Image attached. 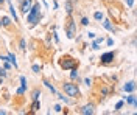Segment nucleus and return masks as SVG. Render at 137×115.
Here are the masks:
<instances>
[{
  "mask_svg": "<svg viewBox=\"0 0 137 115\" xmlns=\"http://www.w3.org/2000/svg\"><path fill=\"white\" fill-rule=\"evenodd\" d=\"M0 76H2V78H5V76H6V70H5V69H2V67H0Z\"/></svg>",
  "mask_w": 137,
  "mask_h": 115,
  "instance_id": "35",
  "label": "nucleus"
},
{
  "mask_svg": "<svg viewBox=\"0 0 137 115\" xmlns=\"http://www.w3.org/2000/svg\"><path fill=\"white\" fill-rule=\"evenodd\" d=\"M64 9H66L67 16H72V12H73V2L72 0H66L64 2Z\"/></svg>",
  "mask_w": 137,
  "mask_h": 115,
  "instance_id": "12",
  "label": "nucleus"
},
{
  "mask_svg": "<svg viewBox=\"0 0 137 115\" xmlns=\"http://www.w3.org/2000/svg\"><path fill=\"white\" fill-rule=\"evenodd\" d=\"M94 19H95L97 22H101V20L105 19V14H103L101 11H95V12H94Z\"/></svg>",
  "mask_w": 137,
  "mask_h": 115,
  "instance_id": "17",
  "label": "nucleus"
},
{
  "mask_svg": "<svg viewBox=\"0 0 137 115\" xmlns=\"http://www.w3.org/2000/svg\"><path fill=\"white\" fill-rule=\"evenodd\" d=\"M123 100L126 101V104H131L133 107H137V97L134 93H131V95H128V97H123Z\"/></svg>",
  "mask_w": 137,
  "mask_h": 115,
  "instance_id": "10",
  "label": "nucleus"
},
{
  "mask_svg": "<svg viewBox=\"0 0 137 115\" xmlns=\"http://www.w3.org/2000/svg\"><path fill=\"white\" fill-rule=\"evenodd\" d=\"M20 87H22V89H25V90H27V87H28V84H27V78H25L23 75L20 76Z\"/></svg>",
  "mask_w": 137,
  "mask_h": 115,
  "instance_id": "20",
  "label": "nucleus"
},
{
  "mask_svg": "<svg viewBox=\"0 0 137 115\" xmlns=\"http://www.w3.org/2000/svg\"><path fill=\"white\" fill-rule=\"evenodd\" d=\"M90 48H92V50H98V48H100V45H98L97 42H92V44H90Z\"/></svg>",
  "mask_w": 137,
  "mask_h": 115,
  "instance_id": "29",
  "label": "nucleus"
},
{
  "mask_svg": "<svg viewBox=\"0 0 137 115\" xmlns=\"http://www.w3.org/2000/svg\"><path fill=\"white\" fill-rule=\"evenodd\" d=\"M53 109H55V112H61V111H62L59 104H55V106H53Z\"/></svg>",
  "mask_w": 137,
  "mask_h": 115,
  "instance_id": "34",
  "label": "nucleus"
},
{
  "mask_svg": "<svg viewBox=\"0 0 137 115\" xmlns=\"http://www.w3.org/2000/svg\"><path fill=\"white\" fill-rule=\"evenodd\" d=\"M53 9H59V5H58L56 0H53Z\"/></svg>",
  "mask_w": 137,
  "mask_h": 115,
  "instance_id": "36",
  "label": "nucleus"
},
{
  "mask_svg": "<svg viewBox=\"0 0 137 115\" xmlns=\"http://www.w3.org/2000/svg\"><path fill=\"white\" fill-rule=\"evenodd\" d=\"M101 22H103V28H105V30H108V31H111V33H112V34H114V33H115V31H117V30H115V26H114V23H112V20H111V19H103V20H101Z\"/></svg>",
  "mask_w": 137,
  "mask_h": 115,
  "instance_id": "7",
  "label": "nucleus"
},
{
  "mask_svg": "<svg viewBox=\"0 0 137 115\" xmlns=\"http://www.w3.org/2000/svg\"><path fill=\"white\" fill-rule=\"evenodd\" d=\"M5 2H6V0H0V8L3 6V3H5Z\"/></svg>",
  "mask_w": 137,
  "mask_h": 115,
  "instance_id": "38",
  "label": "nucleus"
},
{
  "mask_svg": "<svg viewBox=\"0 0 137 115\" xmlns=\"http://www.w3.org/2000/svg\"><path fill=\"white\" fill-rule=\"evenodd\" d=\"M19 47H20V50H22V51H25V50H27V40H25L23 37L20 39V42H19Z\"/></svg>",
  "mask_w": 137,
  "mask_h": 115,
  "instance_id": "21",
  "label": "nucleus"
},
{
  "mask_svg": "<svg viewBox=\"0 0 137 115\" xmlns=\"http://www.w3.org/2000/svg\"><path fill=\"white\" fill-rule=\"evenodd\" d=\"M123 90H125L126 93H134V92H136V81L126 83V84L123 86Z\"/></svg>",
  "mask_w": 137,
  "mask_h": 115,
  "instance_id": "9",
  "label": "nucleus"
},
{
  "mask_svg": "<svg viewBox=\"0 0 137 115\" xmlns=\"http://www.w3.org/2000/svg\"><path fill=\"white\" fill-rule=\"evenodd\" d=\"M6 2H8V9H9V12H11V17L14 19L16 23H19V17H17V14H16V9H14L12 2H11V0H6Z\"/></svg>",
  "mask_w": 137,
  "mask_h": 115,
  "instance_id": "11",
  "label": "nucleus"
},
{
  "mask_svg": "<svg viewBox=\"0 0 137 115\" xmlns=\"http://www.w3.org/2000/svg\"><path fill=\"white\" fill-rule=\"evenodd\" d=\"M6 58H8V61L11 62V65H12L14 69H17V67H19V65H17V61H16V56H14L12 53H8V56H6Z\"/></svg>",
  "mask_w": 137,
  "mask_h": 115,
  "instance_id": "13",
  "label": "nucleus"
},
{
  "mask_svg": "<svg viewBox=\"0 0 137 115\" xmlns=\"http://www.w3.org/2000/svg\"><path fill=\"white\" fill-rule=\"evenodd\" d=\"M123 106H125V101H123V100H122V101H119V103H117V104H115V111H120V109H122V107H123Z\"/></svg>",
  "mask_w": 137,
  "mask_h": 115,
  "instance_id": "24",
  "label": "nucleus"
},
{
  "mask_svg": "<svg viewBox=\"0 0 137 115\" xmlns=\"http://www.w3.org/2000/svg\"><path fill=\"white\" fill-rule=\"evenodd\" d=\"M114 59H115V51H106V53H103V55L100 56V61H101V64H105V65L114 62Z\"/></svg>",
  "mask_w": 137,
  "mask_h": 115,
  "instance_id": "5",
  "label": "nucleus"
},
{
  "mask_svg": "<svg viewBox=\"0 0 137 115\" xmlns=\"http://www.w3.org/2000/svg\"><path fill=\"white\" fill-rule=\"evenodd\" d=\"M44 86H45V87H47V89H48V90H50V92L53 93V95H56V89H55V86H53V84H51L50 81L44 79Z\"/></svg>",
  "mask_w": 137,
  "mask_h": 115,
  "instance_id": "14",
  "label": "nucleus"
},
{
  "mask_svg": "<svg viewBox=\"0 0 137 115\" xmlns=\"http://www.w3.org/2000/svg\"><path fill=\"white\" fill-rule=\"evenodd\" d=\"M87 37H89V39H94V37H95V33L89 31V33H87Z\"/></svg>",
  "mask_w": 137,
  "mask_h": 115,
  "instance_id": "37",
  "label": "nucleus"
},
{
  "mask_svg": "<svg viewBox=\"0 0 137 115\" xmlns=\"http://www.w3.org/2000/svg\"><path fill=\"white\" fill-rule=\"evenodd\" d=\"M89 23H90V22H89L87 17H83V19H81V25H83V26H87Z\"/></svg>",
  "mask_w": 137,
  "mask_h": 115,
  "instance_id": "25",
  "label": "nucleus"
},
{
  "mask_svg": "<svg viewBox=\"0 0 137 115\" xmlns=\"http://www.w3.org/2000/svg\"><path fill=\"white\" fill-rule=\"evenodd\" d=\"M56 95H58V98H59V100H61V101H64V103H66V104H69V103H70V100H69V98H67V97H64V95H59V93H58V92H56Z\"/></svg>",
  "mask_w": 137,
  "mask_h": 115,
  "instance_id": "22",
  "label": "nucleus"
},
{
  "mask_svg": "<svg viewBox=\"0 0 137 115\" xmlns=\"http://www.w3.org/2000/svg\"><path fill=\"white\" fill-rule=\"evenodd\" d=\"M134 2H136V0H125V3H126V5H128L129 8H133V5H134Z\"/></svg>",
  "mask_w": 137,
  "mask_h": 115,
  "instance_id": "32",
  "label": "nucleus"
},
{
  "mask_svg": "<svg viewBox=\"0 0 137 115\" xmlns=\"http://www.w3.org/2000/svg\"><path fill=\"white\" fill-rule=\"evenodd\" d=\"M94 39H95V40H94V42H97V44H98V45H100V44H103V42H105V37H103V36H101V37H94Z\"/></svg>",
  "mask_w": 137,
  "mask_h": 115,
  "instance_id": "26",
  "label": "nucleus"
},
{
  "mask_svg": "<svg viewBox=\"0 0 137 115\" xmlns=\"http://www.w3.org/2000/svg\"><path fill=\"white\" fill-rule=\"evenodd\" d=\"M62 90H64V93H66L67 97H72V98H76V97L80 95V89H78V86H76L73 81L64 83V84H62Z\"/></svg>",
  "mask_w": 137,
  "mask_h": 115,
  "instance_id": "2",
  "label": "nucleus"
},
{
  "mask_svg": "<svg viewBox=\"0 0 137 115\" xmlns=\"http://www.w3.org/2000/svg\"><path fill=\"white\" fill-rule=\"evenodd\" d=\"M80 112L84 114V115H92L94 112H95V106H94V104H84V106L81 107Z\"/></svg>",
  "mask_w": 137,
  "mask_h": 115,
  "instance_id": "8",
  "label": "nucleus"
},
{
  "mask_svg": "<svg viewBox=\"0 0 137 115\" xmlns=\"http://www.w3.org/2000/svg\"><path fill=\"white\" fill-rule=\"evenodd\" d=\"M66 34L69 39H73L76 34V22L73 19H69V22L66 23Z\"/></svg>",
  "mask_w": 137,
  "mask_h": 115,
  "instance_id": "4",
  "label": "nucleus"
},
{
  "mask_svg": "<svg viewBox=\"0 0 137 115\" xmlns=\"http://www.w3.org/2000/svg\"><path fill=\"white\" fill-rule=\"evenodd\" d=\"M31 70H33V73H39V72H41V65H37V64H33Z\"/></svg>",
  "mask_w": 137,
  "mask_h": 115,
  "instance_id": "23",
  "label": "nucleus"
},
{
  "mask_svg": "<svg viewBox=\"0 0 137 115\" xmlns=\"http://www.w3.org/2000/svg\"><path fill=\"white\" fill-rule=\"evenodd\" d=\"M101 95H103V97H106V95H109V89H106V87H103V89H101Z\"/></svg>",
  "mask_w": 137,
  "mask_h": 115,
  "instance_id": "30",
  "label": "nucleus"
},
{
  "mask_svg": "<svg viewBox=\"0 0 137 115\" xmlns=\"http://www.w3.org/2000/svg\"><path fill=\"white\" fill-rule=\"evenodd\" d=\"M31 109H33V112H37V111L41 109V103H39V100H34V101H33Z\"/></svg>",
  "mask_w": 137,
  "mask_h": 115,
  "instance_id": "18",
  "label": "nucleus"
},
{
  "mask_svg": "<svg viewBox=\"0 0 137 115\" xmlns=\"http://www.w3.org/2000/svg\"><path fill=\"white\" fill-rule=\"evenodd\" d=\"M39 98H41V90H37V89L33 90V93H31V100L34 101V100H39Z\"/></svg>",
  "mask_w": 137,
  "mask_h": 115,
  "instance_id": "19",
  "label": "nucleus"
},
{
  "mask_svg": "<svg viewBox=\"0 0 137 115\" xmlns=\"http://www.w3.org/2000/svg\"><path fill=\"white\" fill-rule=\"evenodd\" d=\"M25 17H27V23H28V26H31V28L36 26V25L41 22V19H42V14H41V3L34 0L31 9L28 11V14H27Z\"/></svg>",
  "mask_w": 137,
  "mask_h": 115,
  "instance_id": "1",
  "label": "nucleus"
},
{
  "mask_svg": "<svg viewBox=\"0 0 137 115\" xmlns=\"http://www.w3.org/2000/svg\"><path fill=\"white\" fill-rule=\"evenodd\" d=\"M72 72H70V79L72 81H76L78 79V76H80V73H78V69L76 67H73V69H70Z\"/></svg>",
  "mask_w": 137,
  "mask_h": 115,
  "instance_id": "15",
  "label": "nucleus"
},
{
  "mask_svg": "<svg viewBox=\"0 0 137 115\" xmlns=\"http://www.w3.org/2000/svg\"><path fill=\"white\" fill-rule=\"evenodd\" d=\"M16 93H17V95H23V93H25V89H22V87H19V89L16 90Z\"/></svg>",
  "mask_w": 137,
  "mask_h": 115,
  "instance_id": "31",
  "label": "nucleus"
},
{
  "mask_svg": "<svg viewBox=\"0 0 137 115\" xmlns=\"http://www.w3.org/2000/svg\"><path fill=\"white\" fill-rule=\"evenodd\" d=\"M33 3H34V0H22V2H20V12H22L23 16H27L28 11L31 9Z\"/></svg>",
  "mask_w": 137,
  "mask_h": 115,
  "instance_id": "6",
  "label": "nucleus"
},
{
  "mask_svg": "<svg viewBox=\"0 0 137 115\" xmlns=\"http://www.w3.org/2000/svg\"><path fill=\"white\" fill-rule=\"evenodd\" d=\"M84 84H86L87 87H90V86H92V78H86V79H84Z\"/></svg>",
  "mask_w": 137,
  "mask_h": 115,
  "instance_id": "28",
  "label": "nucleus"
},
{
  "mask_svg": "<svg viewBox=\"0 0 137 115\" xmlns=\"http://www.w3.org/2000/svg\"><path fill=\"white\" fill-rule=\"evenodd\" d=\"M9 25H11V19L8 16H3L0 20V26H9Z\"/></svg>",
  "mask_w": 137,
  "mask_h": 115,
  "instance_id": "16",
  "label": "nucleus"
},
{
  "mask_svg": "<svg viewBox=\"0 0 137 115\" xmlns=\"http://www.w3.org/2000/svg\"><path fill=\"white\" fill-rule=\"evenodd\" d=\"M106 44H108V47H112V45H114V39H111V37H109V39L106 40Z\"/></svg>",
  "mask_w": 137,
  "mask_h": 115,
  "instance_id": "33",
  "label": "nucleus"
},
{
  "mask_svg": "<svg viewBox=\"0 0 137 115\" xmlns=\"http://www.w3.org/2000/svg\"><path fill=\"white\" fill-rule=\"evenodd\" d=\"M59 65H61L62 70H70V69L76 67V61L72 56H62L61 61H59Z\"/></svg>",
  "mask_w": 137,
  "mask_h": 115,
  "instance_id": "3",
  "label": "nucleus"
},
{
  "mask_svg": "<svg viewBox=\"0 0 137 115\" xmlns=\"http://www.w3.org/2000/svg\"><path fill=\"white\" fill-rule=\"evenodd\" d=\"M3 69H5V70H9V69H11V64H9L8 61H3Z\"/></svg>",
  "mask_w": 137,
  "mask_h": 115,
  "instance_id": "27",
  "label": "nucleus"
}]
</instances>
